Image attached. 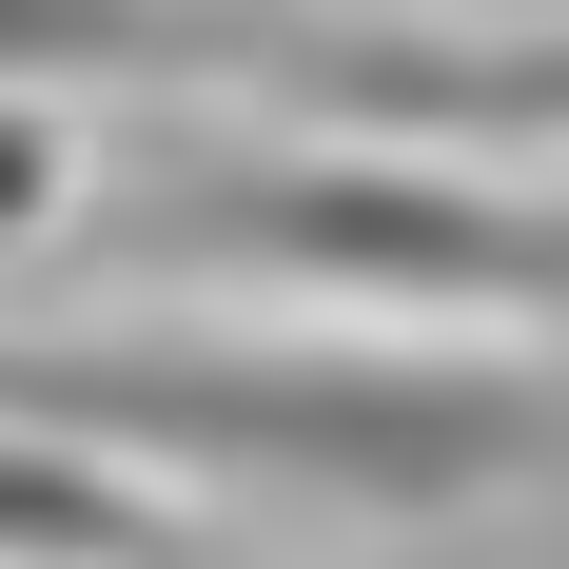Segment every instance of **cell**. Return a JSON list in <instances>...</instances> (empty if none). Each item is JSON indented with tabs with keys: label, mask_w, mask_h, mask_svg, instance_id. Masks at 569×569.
I'll return each mask as SVG.
<instances>
[{
	"label": "cell",
	"mask_w": 569,
	"mask_h": 569,
	"mask_svg": "<svg viewBox=\"0 0 569 569\" xmlns=\"http://www.w3.org/2000/svg\"><path fill=\"white\" fill-rule=\"evenodd\" d=\"M0 432L138 452L177 491H315V511H491L569 471V393L491 353H295V335H20Z\"/></svg>",
	"instance_id": "cell-1"
},
{
	"label": "cell",
	"mask_w": 569,
	"mask_h": 569,
	"mask_svg": "<svg viewBox=\"0 0 569 569\" xmlns=\"http://www.w3.org/2000/svg\"><path fill=\"white\" fill-rule=\"evenodd\" d=\"M0 569H177V511H138L59 432H0Z\"/></svg>",
	"instance_id": "cell-4"
},
{
	"label": "cell",
	"mask_w": 569,
	"mask_h": 569,
	"mask_svg": "<svg viewBox=\"0 0 569 569\" xmlns=\"http://www.w3.org/2000/svg\"><path fill=\"white\" fill-rule=\"evenodd\" d=\"M452 20H550V0H452Z\"/></svg>",
	"instance_id": "cell-6"
},
{
	"label": "cell",
	"mask_w": 569,
	"mask_h": 569,
	"mask_svg": "<svg viewBox=\"0 0 569 569\" xmlns=\"http://www.w3.org/2000/svg\"><path fill=\"white\" fill-rule=\"evenodd\" d=\"M40 197H59V138H40V99H0V236L40 217Z\"/></svg>",
	"instance_id": "cell-5"
},
{
	"label": "cell",
	"mask_w": 569,
	"mask_h": 569,
	"mask_svg": "<svg viewBox=\"0 0 569 569\" xmlns=\"http://www.w3.org/2000/svg\"><path fill=\"white\" fill-rule=\"evenodd\" d=\"M79 79H197V99H276L295 20L276 0H0V99H79Z\"/></svg>",
	"instance_id": "cell-3"
},
{
	"label": "cell",
	"mask_w": 569,
	"mask_h": 569,
	"mask_svg": "<svg viewBox=\"0 0 569 569\" xmlns=\"http://www.w3.org/2000/svg\"><path fill=\"white\" fill-rule=\"evenodd\" d=\"M118 276H236V295H335V315H569V197L511 177H412V158H236L99 217Z\"/></svg>",
	"instance_id": "cell-2"
}]
</instances>
